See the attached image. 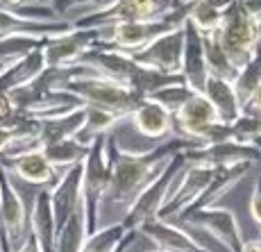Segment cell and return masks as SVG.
Here are the masks:
<instances>
[{
    "label": "cell",
    "instance_id": "3957f363",
    "mask_svg": "<svg viewBox=\"0 0 261 252\" xmlns=\"http://www.w3.org/2000/svg\"><path fill=\"white\" fill-rule=\"evenodd\" d=\"M214 37L234 66L243 68L261 46V21L248 12L243 0H239L223 12V21Z\"/></svg>",
    "mask_w": 261,
    "mask_h": 252
},
{
    "label": "cell",
    "instance_id": "5bb4252c",
    "mask_svg": "<svg viewBox=\"0 0 261 252\" xmlns=\"http://www.w3.org/2000/svg\"><path fill=\"white\" fill-rule=\"evenodd\" d=\"M139 234L145 236L154 250L162 252H209L198 239H193V234L170 220L150 218L139 228Z\"/></svg>",
    "mask_w": 261,
    "mask_h": 252
},
{
    "label": "cell",
    "instance_id": "44dd1931",
    "mask_svg": "<svg viewBox=\"0 0 261 252\" xmlns=\"http://www.w3.org/2000/svg\"><path fill=\"white\" fill-rule=\"evenodd\" d=\"M202 95L212 103V107L216 109V114H218V118L223 120V123L232 125L234 120L243 114V107H241L237 91H234V84L229 82V80L209 75L207 82H204Z\"/></svg>",
    "mask_w": 261,
    "mask_h": 252
},
{
    "label": "cell",
    "instance_id": "277c9868",
    "mask_svg": "<svg viewBox=\"0 0 261 252\" xmlns=\"http://www.w3.org/2000/svg\"><path fill=\"white\" fill-rule=\"evenodd\" d=\"M189 5L175 9V12L166 14L162 18H150V21H127V23H114L109 28H105V37L100 39L102 48L120 50V53H137V50L145 48L150 41H154L157 37L170 32V30L179 28L189 16Z\"/></svg>",
    "mask_w": 261,
    "mask_h": 252
},
{
    "label": "cell",
    "instance_id": "52a82bcc",
    "mask_svg": "<svg viewBox=\"0 0 261 252\" xmlns=\"http://www.w3.org/2000/svg\"><path fill=\"white\" fill-rule=\"evenodd\" d=\"M170 223H184L200 228L202 232L212 234L216 241L225 245L229 252H241L243 248V234H241L237 214L227 207H207V209H193V211H182L177 218Z\"/></svg>",
    "mask_w": 261,
    "mask_h": 252
},
{
    "label": "cell",
    "instance_id": "6da1fadb",
    "mask_svg": "<svg viewBox=\"0 0 261 252\" xmlns=\"http://www.w3.org/2000/svg\"><path fill=\"white\" fill-rule=\"evenodd\" d=\"M202 143L191 141L184 137H168L162 143H157L154 148L143 150V153H127L118 145V141L107 134V159H109V184L105 191L102 207L114 205L123 207L127 211V207L134 203L139 193L162 173V168L168 164L170 157H175L177 153H187V150L200 148ZM100 207V214H102ZM102 228V225H100Z\"/></svg>",
    "mask_w": 261,
    "mask_h": 252
},
{
    "label": "cell",
    "instance_id": "83f0119b",
    "mask_svg": "<svg viewBox=\"0 0 261 252\" xmlns=\"http://www.w3.org/2000/svg\"><path fill=\"white\" fill-rule=\"evenodd\" d=\"M129 230H125V225L120 223H112V225H102L100 230H95L93 234L87 236L82 245V252H116L120 245V241L125 239Z\"/></svg>",
    "mask_w": 261,
    "mask_h": 252
},
{
    "label": "cell",
    "instance_id": "603a6c76",
    "mask_svg": "<svg viewBox=\"0 0 261 252\" xmlns=\"http://www.w3.org/2000/svg\"><path fill=\"white\" fill-rule=\"evenodd\" d=\"M91 145H84L71 137V139H64V141H57V143L46 145L41 153L46 155V159L55 166V170H62V168L66 170L68 166L84 161V157H87L89 150H91Z\"/></svg>",
    "mask_w": 261,
    "mask_h": 252
},
{
    "label": "cell",
    "instance_id": "1f68e13d",
    "mask_svg": "<svg viewBox=\"0 0 261 252\" xmlns=\"http://www.w3.org/2000/svg\"><path fill=\"white\" fill-rule=\"evenodd\" d=\"M16 116H18V109H16V105H14L12 95L0 91V125H5V128L12 125Z\"/></svg>",
    "mask_w": 261,
    "mask_h": 252
},
{
    "label": "cell",
    "instance_id": "74e56055",
    "mask_svg": "<svg viewBox=\"0 0 261 252\" xmlns=\"http://www.w3.org/2000/svg\"><path fill=\"white\" fill-rule=\"evenodd\" d=\"M3 3V7H9V9H16V7H21V5H25L28 0H0Z\"/></svg>",
    "mask_w": 261,
    "mask_h": 252
},
{
    "label": "cell",
    "instance_id": "ab89813d",
    "mask_svg": "<svg viewBox=\"0 0 261 252\" xmlns=\"http://www.w3.org/2000/svg\"><path fill=\"white\" fill-rule=\"evenodd\" d=\"M250 143H252V145H254V148H257V150H259V153H261V137H254L252 141H250Z\"/></svg>",
    "mask_w": 261,
    "mask_h": 252
},
{
    "label": "cell",
    "instance_id": "7a4b0ae2",
    "mask_svg": "<svg viewBox=\"0 0 261 252\" xmlns=\"http://www.w3.org/2000/svg\"><path fill=\"white\" fill-rule=\"evenodd\" d=\"M55 89L73 93L75 98L82 105H87V107L105 109V112L118 114V116H123V118H129V114H132L134 109L139 107V103L143 100L137 91H132L129 87H125V84H120L112 78H105V75L98 73L95 68L89 75L71 78V80H66V82L57 84Z\"/></svg>",
    "mask_w": 261,
    "mask_h": 252
},
{
    "label": "cell",
    "instance_id": "d6a6232c",
    "mask_svg": "<svg viewBox=\"0 0 261 252\" xmlns=\"http://www.w3.org/2000/svg\"><path fill=\"white\" fill-rule=\"evenodd\" d=\"M250 216L252 220L261 228V175L252 186V195H250Z\"/></svg>",
    "mask_w": 261,
    "mask_h": 252
},
{
    "label": "cell",
    "instance_id": "30bf717a",
    "mask_svg": "<svg viewBox=\"0 0 261 252\" xmlns=\"http://www.w3.org/2000/svg\"><path fill=\"white\" fill-rule=\"evenodd\" d=\"M105 37V28H73L43 43L48 68L73 66L95 41Z\"/></svg>",
    "mask_w": 261,
    "mask_h": 252
},
{
    "label": "cell",
    "instance_id": "d590c367",
    "mask_svg": "<svg viewBox=\"0 0 261 252\" xmlns=\"http://www.w3.org/2000/svg\"><path fill=\"white\" fill-rule=\"evenodd\" d=\"M137 236H139V232H134V230H129L127 234H125V239L120 241V245L116 248V252H127V248L129 245L134 243V241H137Z\"/></svg>",
    "mask_w": 261,
    "mask_h": 252
},
{
    "label": "cell",
    "instance_id": "8d00e7d4",
    "mask_svg": "<svg viewBox=\"0 0 261 252\" xmlns=\"http://www.w3.org/2000/svg\"><path fill=\"white\" fill-rule=\"evenodd\" d=\"M241 252H261V236H259V239L243 241V248H241Z\"/></svg>",
    "mask_w": 261,
    "mask_h": 252
},
{
    "label": "cell",
    "instance_id": "4dcf8cb0",
    "mask_svg": "<svg viewBox=\"0 0 261 252\" xmlns=\"http://www.w3.org/2000/svg\"><path fill=\"white\" fill-rule=\"evenodd\" d=\"M48 39L37 37H3L0 39V59H18L23 55L32 53L34 48L43 46Z\"/></svg>",
    "mask_w": 261,
    "mask_h": 252
},
{
    "label": "cell",
    "instance_id": "f1b7e54d",
    "mask_svg": "<svg viewBox=\"0 0 261 252\" xmlns=\"http://www.w3.org/2000/svg\"><path fill=\"white\" fill-rule=\"evenodd\" d=\"M189 21L195 25L202 34H212L218 30L220 21H223V9L214 7L209 0H193L189 7Z\"/></svg>",
    "mask_w": 261,
    "mask_h": 252
},
{
    "label": "cell",
    "instance_id": "e0dca14e",
    "mask_svg": "<svg viewBox=\"0 0 261 252\" xmlns=\"http://www.w3.org/2000/svg\"><path fill=\"white\" fill-rule=\"evenodd\" d=\"M129 120L139 134L148 139H168L173 137V112L152 98H143L139 107L129 114Z\"/></svg>",
    "mask_w": 261,
    "mask_h": 252
},
{
    "label": "cell",
    "instance_id": "e575fe53",
    "mask_svg": "<svg viewBox=\"0 0 261 252\" xmlns=\"http://www.w3.org/2000/svg\"><path fill=\"white\" fill-rule=\"evenodd\" d=\"M14 252H41V245H39V241L34 239L32 232H28V236L23 239V243L18 245Z\"/></svg>",
    "mask_w": 261,
    "mask_h": 252
},
{
    "label": "cell",
    "instance_id": "836d02e7",
    "mask_svg": "<svg viewBox=\"0 0 261 252\" xmlns=\"http://www.w3.org/2000/svg\"><path fill=\"white\" fill-rule=\"evenodd\" d=\"M243 114H250V116H257V118H261V87H259V91L243 105Z\"/></svg>",
    "mask_w": 261,
    "mask_h": 252
},
{
    "label": "cell",
    "instance_id": "d4e9b609",
    "mask_svg": "<svg viewBox=\"0 0 261 252\" xmlns=\"http://www.w3.org/2000/svg\"><path fill=\"white\" fill-rule=\"evenodd\" d=\"M232 84H234V91H237L241 107L259 91V87H261V46L257 53H254V57L250 59L243 68H239V75L234 78Z\"/></svg>",
    "mask_w": 261,
    "mask_h": 252
},
{
    "label": "cell",
    "instance_id": "2e32d148",
    "mask_svg": "<svg viewBox=\"0 0 261 252\" xmlns=\"http://www.w3.org/2000/svg\"><path fill=\"white\" fill-rule=\"evenodd\" d=\"M0 164L7 168V173L12 178H21L30 184L53 186L59 175V170H55V166L46 159V155L41 150L16 155V157H0Z\"/></svg>",
    "mask_w": 261,
    "mask_h": 252
},
{
    "label": "cell",
    "instance_id": "ba28073f",
    "mask_svg": "<svg viewBox=\"0 0 261 252\" xmlns=\"http://www.w3.org/2000/svg\"><path fill=\"white\" fill-rule=\"evenodd\" d=\"M216 168L204 164H187L184 170L179 173V178L175 180L173 189H170L166 203L162 205L157 218L162 220H173L175 216H179L182 211H187L195 200L202 195V191L207 189V184L212 182Z\"/></svg>",
    "mask_w": 261,
    "mask_h": 252
},
{
    "label": "cell",
    "instance_id": "ffe728a7",
    "mask_svg": "<svg viewBox=\"0 0 261 252\" xmlns=\"http://www.w3.org/2000/svg\"><path fill=\"white\" fill-rule=\"evenodd\" d=\"M252 168H254V164H250V161H243V164H234V166H220V168H216L212 182L207 184V189L202 191V195H200V198L195 200V203L191 205L187 211L216 207V203H218V200L223 198V195L227 193L229 189H232V186H237ZM175 218H177V216H175Z\"/></svg>",
    "mask_w": 261,
    "mask_h": 252
},
{
    "label": "cell",
    "instance_id": "7c38bea8",
    "mask_svg": "<svg viewBox=\"0 0 261 252\" xmlns=\"http://www.w3.org/2000/svg\"><path fill=\"white\" fill-rule=\"evenodd\" d=\"M187 161L189 164H204L212 168H220V166H234V164H259L261 153L254 148L252 143H243V141L229 139L223 143H214V145H200V148L187 150Z\"/></svg>",
    "mask_w": 261,
    "mask_h": 252
},
{
    "label": "cell",
    "instance_id": "484cf974",
    "mask_svg": "<svg viewBox=\"0 0 261 252\" xmlns=\"http://www.w3.org/2000/svg\"><path fill=\"white\" fill-rule=\"evenodd\" d=\"M87 223H84L82 207L68 218V223L59 230L55 252H82V245L87 241Z\"/></svg>",
    "mask_w": 261,
    "mask_h": 252
},
{
    "label": "cell",
    "instance_id": "f35d334b",
    "mask_svg": "<svg viewBox=\"0 0 261 252\" xmlns=\"http://www.w3.org/2000/svg\"><path fill=\"white\" fill-rule=\"evenodd\" d=\"M14 62H16V59H0V78H3V75L7 73L9 66H12Z\"/></svg>",
    "mask_w": 261,
    "mask_h": 252
},
{
    "label": "cell",
    "instance_id": "d6986e66",
    "mask_svg": "<svg viewBox=\"0 0 261 252\" xmlns=\"http://www.w3.org/2000/svg\"><path fill=\"white\" fill-rule=\"evenodd\" d=\"M46 53H43V46L34 48L32 53L18 57L16 62L9 66L7 73L0 78V91L12 93L16 89H23L28 84H32L34 80H39L43 73H46Z\"/></svg>",
    "mask_w": 261,
    "mask_h": 252
},
{
    "label": "cell",
    "instance_id": "cb8c5ba5",
    "mask_svg": "<svg viewBox=\"0 0 261 252\" xmlns=\"http://www.w3.org/2000/svg\"><path fill=\"white\" fill-rule=\"evenodd\" d=\"M118 120H123V116L105 112V109H98V107H87V118H84L82 128L77 130V134H75L73 139L84 145H91L100 134H109V130H112Z\"/></svg>",
    "mask_w": 261,
    "mask_h": 252
},
{
    "label": "cell",
    "instance_id": "8992f818",
    "mask_svg": "<svg viewBox=\"0 0 261 252\" xmlns=\"http://www.w3.org/2000/svg\"><path fill=\"white\" fill-rule=\"evenodd\" d=\"M187 155L184 153H177L175 157L168 159V164L162 168V173L157 175V178L152 180L141 193L134 198V203L127 207V211L123 214V218H120V223L125 225V230H134L139 232V228L145 223V220L150 218H157L159 209H162V205L166 203L170 189H173L175 180L179 178V173L184 170V166H187Z\"/></svg>",
    "mask_w": 261,
    "mask_h": 252
},
{
    "label": "cell",
    "instance_id": "ac0fdd59",
    "mask_svg": "<svg viewBox=\"0 0 261 252\" xmlns=\"http://www.w3.org/2000/svg\"><path fill=\"white\" fill-rule=\"evenodd\" d=\"M30 232L41 245V252H55L57 243V225H55L53 198H50V186H43L34 195L32 209H30Z\"/></svg>",
    "mask_w": 261,
    "mask_h": 252
},
{
    "label": "cell",
    "instance_id": "f546056e",
    "mask_svg": "<svg viewBox=\"0 0 261 252\" xmlns=\"http://www.w3.org/2000/svg\"><path fill=\"white\" fill-rule=\"evenodd\" d=\"M193 95H195V91L189 87L187 82H175V84H168V87H164V89H157V91H154L152 95H148V98L157 100V103L164 105L168 112L175 114L187 100L193 98Z\"/></svg>",
    "mask_w": 261,
    "mask_h": 252
},
{
    "label": "cell",
    "instance_id": "5b68a950",
    "mask_svg": "<svg viewBox=\"0 0 261 252\" xmlns=\"http://www.w3.org/2000/svg\"><path fill=\"white\" fill-rule=\"evenodd\" d=\"M82 214L87 223V234H93L102 225V207L105 191L109 184V159H107V134H100L93 141L91 150L82 161Z\"/></svg>",
    "mask_w": 261,
    "mask_h": 252
},
{
    "label": "cell",
    "instance_id": "4316f807",
    "mask_svg": "<svg viewBox=\"0 0 261 252\" xmlns=\"http://www.w3.org/2000/svg\"><path fill=\"white\" fill-rule=\"evenodd\" d=\"M204 57H207V68L209 75H216V78H223L234 82V78L239 75V68L232 64V59L227 57L220 43L216 41L214 32L212 34H204Z\"/></svg>",
    "mask_w": 261,
    "mask_h": 252
},
{
    "label": "cell",
    "instance_id": "4fadbf2b",
    "mask_svg": "<svg viewBox=\"0 0 261 252\" xmlns=\"http://www.w3.org/2000/svg\"><path fill=\"white\" fill-rule=\"evenodd\" d=\"M82 173L84 166L73 164L57 178V182L50 186V198H53V211H55V225H57V234L68 218L82 207Z\"/></svg>",
    "mask_w": 261,
    "mask_h": 252
},
{
    "label": "cell",
    "instance_id": "b9f144b4",
    "mask_svg": "<svg viewBox=\"0 0 261 252\" xmlns=\"http://www.w3.org/2000/svg\"><path fill=\"white\" fill-rule=\"evenodd\" d=\"M0 7H3V3H0Z\"/></svg>",
    "mask_w": 261,
    "mask_h": 252
},
{
    "label": "cell",
    "instance_id": "7bdbcfd3",
    "mask_svg": "<svg viewBox=\"0 0 261 252\" xmlns=\"http://www.w3.org/2000/svg\"><path fill=\"white\" fill-rule=\"evenodd\" d=\"M0 252H3V250H0Z\"/></svg>",
    "mask_w": 261,
    "mask_h": 252
},
{
    "label": "cell",
    "instance_id": "8fae6325",
    "mask_svg": "<svg viewBox=\"0 0 261 252\" xmlns=\"http://www.w3.org/2000/svg\"><path fill=\"white\" fill-rule=\"evenodd\" d=\"M0 211H3V225L5 234H7L9 250H16L23 243V239L30 232V218L28 209H25L23 195L16 189L12 175L7 173L3 164H0Z\"/></svg>",
    "mask_w": 261,
    "mask_h": 252
},
{
    "label": "cell",
    "instance_id": "7402d4cb",
    "mask_svg": "<svg viewBox=\"0 0 261 252\" xmlns=\"http://www.w3.org/2000/svg\"><path fill=\"white\" fill-rule=\"evenodd\" d=\"M84 118H87V107H80V109H75V112L66 114V116H59V118L41 120V132H39L41 150L50 143H57V141L75 137L77 130L82 128Z\"/></svg>",
    "mask_w": 261,
    "mask_h": 252
},
{
    "label": "cell",
    "instance_id": "9a60e30c",
    "mask_svg": "<svg viewBox=\"0 0 261 252\" xmlns=\"http://www.w3.org/2000/svg\"><path fill=\"white\" fill-rule=\"evenodd\" d=\"M182 78L195 93H202L209 78L207 57H204V34L193 23L184 21V55H182Z\"/></svg>",
    "mask_w": 261,
    "mask_h": 252
},
{
    "label": "cell",
    "instance_id": "60d3db41",
    "mask_svg": "<svg viewBox=\"0 0 261 252\" xmlns=\"http://www.w3.org/2000/svg\"><path fill=\"white\" fill-rule=\"evenodd\" d=\"M187 3H193V0H187Z\"/></svg>",
    "mask_w": 261,
    "mask_h": 252
},
{
    "label": "cell",
    "instance_id": "ee69618b",
    "mask_svg": "<svg viewBox=\"0 0 261 252\" xmlns=\"http://www.w3.org/2000/svg\"><path fill=\"white\" fill-rule=\"evenodd\" d=\"M41 3H43V0H41Z\"/></svg>",
    "mask_w": 261,
    "mask_h": 252
},
{
    "label": "cell",
    "instance_id": "9c48e42d",
    "mask_svg": "<svg viewBox=\"0 0 261 252\" xmlns=\"http://www.w3.org/2000/svg\"><path fill=\"white\" fill-rule=\"evenodd\" d=\"M182 55H184V23L179 28L157 37L145 48L132 53L129 57L143 68H152L164 75H182Z\"/></svg>",
    "mask_w": 261,
    "mask_h": 252
}]
</instances>
